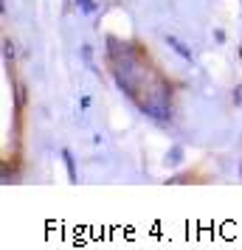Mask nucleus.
Masks as SVG:
<instances>
[{
    "label": "nucleus",
    "instance_id": "nucleus-1",
    "mask_svg": "<svg viewBox=\"0 0 242 250\" xmlns=\"http://www.w3.org/2000/svg\"><path fill=\"white\" fill-rule=\"evenodd\" d=\"M62 158H65V163H68V174H70V180H76V171H73V158H70L68 149L62 152Z\"/></svg>",
    "mask_w": 242,
    "mask_h": 250
},
{
    "label": "nucleus",
    "instance_id": "nucleus-2",
    "mask_svg": "<svg viewBox=\"0 0 242 250\" xmlns=\"http://www.w3.org/2000/svg\"><path fill=\"white\" fill-rule=\"evenodd\" d=\"M79 3H82V9H85L88 14H90L93 9H96V6H93V0H79Z\"/></svg>",
    "mask_w": 242,
    "mask_h": 250
},
{
    "label": "nucleus",
    "instance_id": "nucleus-3",
    "mask_svg": "<svg viewBox=\"0 0 242 250\" xmlns=\"http://www.w3.org/2000/svg\"><path fill=\"white\" fill-rule=\"evenodd\" d=\"M234 99H237V102L242 104V84H240V87H237V90H234Z\"/></svg>",
    "mask_w": 242,
    "mask_h": 250
}]
</instances>
